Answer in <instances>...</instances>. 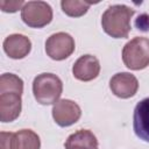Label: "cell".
I'll use <instances>...</instances> for the list:
<instances>
[{"instance_id": "cell-10", "label": "cell", "mask_w": 149, "mask_h": 149, "mask_svg": "<svg viewBox=\"0 0 149 149\" xmlns=\"http://www.w3.org/2000/svg\"><path fill=\"white\" fill-rule=\"evenodd\" d=\"M133 127L137 137L149 142V98L142 99L134 109Z\"/></svg>"}, {"instance_id": "cell-9", "label": "cell", "mask_w": 149, "mask_h": 149, "mask_svg": "<svg viewBox=\"0 0 149 149\" xmlns=\"http://www.w3.org/2000/svg\"><path fill=\"white\" fill-rule=\"evenodd\" d=\"M99 72L100 63L93 55H83L74 62L72 66V73L74 78L81 81H90L97 78Z\"/></svg>"}, {"instance_id": "cell-14", "label": "cell", "mask_w": 149, "mask_h": 149, "mask_svg": "<svg viewBox=\"0 0 149 149\" xmlns=\"http://www.w3.org/2000/svg\"><path fill=\"white\" fill-rule=\"evenodd\" d=\"M91 5L92 2L79 1V0H63L61 2L63 12L66 15L72 16V17H78V16L84 15Z\"/></svg>"}, {"instance_id": "cell-17", "label": "cell", "mask_w": 149, "mask_h": 149, "mask_svg": "<svg viewBox=\"0 0 149 149\" xmlns=\"http://www.w3.org/2000/svg\"><path fill=\"white\" fill-rule=\"evenodd\" d=\"M13 134L14 133H6V132H1L0 136V149H12V139H13Z\"/></svg>"}, {"instance_id": "cell-13", "label": "cell", "mask_w": 149, "mask_h": 149, "mask_svg": "<svg viewBox=\"0 0 149 149\" xmlns=\"http://www.w3.org/2000/svg\"><path fill=\"white\" fill-rule=\"evenodd\" d=\"M41 141L38 135L31 129H21L13 134L12 149H40Z\"/></svg>"}, {"instance_id": "cell-2", "label": "cell", "mask_w": 149, "mask_h": 149, "mask_svg": "<svg viewBox=\"0 0 149 149\" xmlns=\"http://www.w3.org/2000/svg\"><path fill=\"white\" fill-rule=\"evenodd\" d=\"M63 83L54 73H41L33 81V93L41 105L56 104L62 94Z\"/></svg>"}, {"instance_id": "cell-3", "label": "cell", "mask_w": 149, "mask_h": 149, "mask_svg": "<svg viewBox=\"0 0 149 149\" xmlns=\"http://www.w3.org/2000/svg\"><path fill=\"white\" fill-rule=\"evenodd\" d=\"M122 61L130 70H142L149 65V38L134 37L122 50Z\"/></svg>"}, {"instance_id": "cell-6", "label": "cell", "mask_w": 149, "mask_h": 149, "mask_svg": "<svg viewBox=\"0 0 149 149\" xmlns=\"http://www.w3.org/2000/svg\"><path fill=\"white\" fill-rule=\"evenodd\" d=\"M81 115V109L77 102L62 99L54 104L52 107V118L55 122L61 127H68L76 123Z\"/></svg>"}, {"instance_id": "cell-7", "label": "cell", "mask_w": 149, "mask_h": 149, "mask_svg": "<svg viewBox=\"0 0 149 149\" xmlns=\"http://www.w3.org/2000/svg\"><path fill=\"white\" fill-rule=\"evenodd\" d=\"M109 88L116 97L127 99L136 94L139 81L136 77L129 72H119L111 78Z\"/></svg>"}, {"instance_id": "cell-16", "label": "cell", "mask_w": 149, "mask_h": 149, "mask_svg": "<svg viewBox=\"0 0 149 149\" xmlns=\"http://www.w3.org/2000/svg\"><path fill=\"white\" fill-rule=\"evenodd\" d=\"M26 2H23L22 0L20 1H0V8L2 9V12H9V13H14L17 9H22V7L24 6Z\"/></svg>"}, {"instance_id": "cell-4", "label": "cell", "mask_w": 149, "mask_h": 149, "mask_svg": "<svg viewBox=\"0 0 149 149\" xmlns=\"http://www.w3.org/2000/svg\"><path fill=\"white\" fill-rule=\"evenodd\" d=\"M22 21L31 28H42L52 20V9L44 1H28L21 9Z\"/></svg>"}, {"instance_id": "cell-15", "label": "cell", "mask_w": 149, "mask_h": 149, "mask_svg": "<svg viewBox=\"0 0 149 149\" xmlns=\"http://www.w3.org/2000/svg\"><path fill=\"white\" fill-rule=\"evenodd\" d=\"M0 92L23 93V81L14 73H3L0 77Z\"/></svg>"}, {"instance_id": "cell-8", "label": "cell", "mask_w": 149, "mask_h": 149, "mask_svg": "<svg viewBox=\"0 0 149 149\" xmlns=\"http://www.w3.org/2000/svg\"><path fill=\"white\" fill-rule=\"evenodd\" d=\"M21 95L19 92H0L1 122H12L19 118L22 107Z\"/></svg>"}, {"instance_id": "cell-5", "label": "cell", "mask_w": 149, "mask_h": 149, "mask_svg": "<svg viewBox=\"0 0 149 149\" xmlns=\"http://www.w3.org/2000/svg\"><path fill=\"white\" fill-rule=\"evenodd\" d=\"M74 51V40L68 33H56L45 41V52L55 61H62Z\"/></svg>"}, {"instance_id": "cell-1", "label": "cell", "mask_w": 149, "mask_h": 149, "mask_svg": "<svg viewBox=\"0 0 149 149\" xmlns=\"http://www.w3.org/2000/svg\"><path fill=\"white\" fill-rule=\"evenodd\" d=\"M134 9L126 5L109 6L101 17V26L106 34L114 38H125L130 31V19Z\"/></svg>"}, {"instance_id": "cell-11", "label": "cell", "mask_w": 149, "mask_h": 149, "mask_svg": "<svg viewBox=\"0 0 149 149\" xmlns=\"http://www.w3.org/2000/svg\"><path fill=\"white\" fill-rule=\"evenodd\" d=\"M3 50L13 59L24 58L31 49L30 40L22 34H12L3 41Z\"/></svg>"}, {"instance_id": "cell-12", "label": "cell", "mask_w": 149, "mask_h": 149, "mask_svg": "<svg viewBox=\"0 0 149 149\" xmlns=\"http://www.w3.org/2000/svg\"><path fill=\"white\" fill-rule=\"evenodd\" d=\"M64 147L65 149H98V140L91 130L80 129L66 139Z\"/></svg>"}]
</instances>
